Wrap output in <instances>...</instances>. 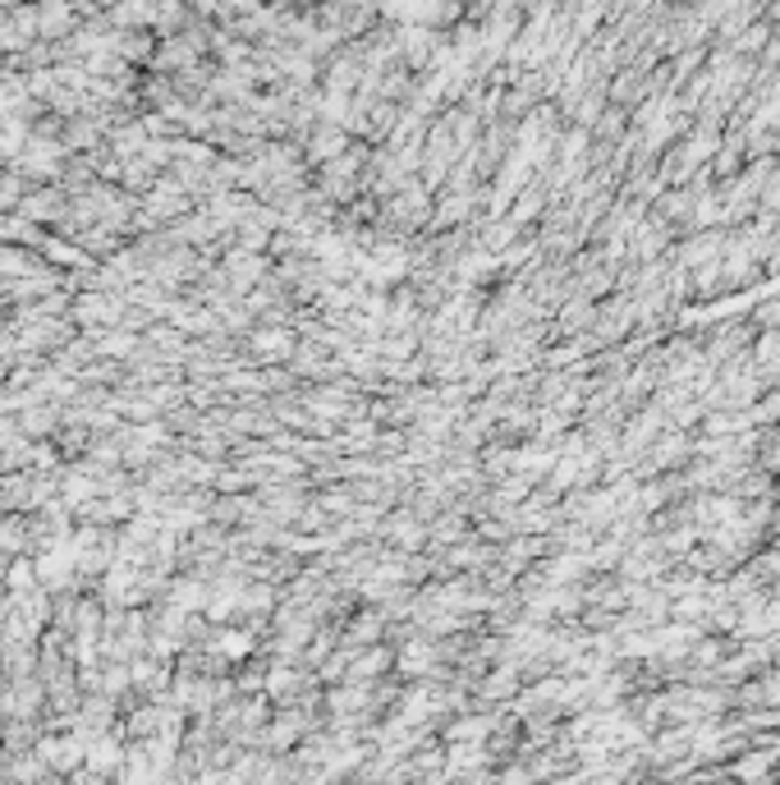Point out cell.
I'll return each mask as SVG.
<instances>
[{"label": "cell", "instance_id": "obj_4", "mask_svg": "<svg viewBox=\"0 0 780 785\" xmlns=\"http://www.w3.org/2000/svg\"><path fill=\"white\" fill-rule=\"evenodd\" d=\"M211 648L221 652V657H230V662H239V657H248V648H253V643H248L243 630H226L221 639H211Z\"/></svg>", "mask_w": 780, "mask_h": 785}, {"label": "cell", "instance_id": "obj_3", "mask_svg": "<svg viewBox=\"0 0 780 785\" xmlns=\"http://www.w3.org/2000/svg\"><path fill=\"white\" fill-rule=\"evenodd\" d=\"M152 23L162 28V33H179V28H184V6H179V0H156Z\"/></svg>", "mask_w": 780, "mask_h": 785}, {"label": "cell", "instance_id": "obj_5", "mask_svg": "<svg viewBox=\"0 0 780 785\" xmlns=\"http://www.w3.org/2000/svg\"><path fill=\"white\" fill-rule=\"evenodd\" d=\"M0 671H6V667H0Z\"/></svg>", "mask_w": 780, "mask_h": 785}, {"label": "cell", "instance_id": "obj_2", "mask_svg": "<svg viewBox=\"0 0 780 785\" xmlns=\"http://www.w3.org/2000/svg\"><path fill=\"white\" fill-rule=\"evenodd\" d=\"M19 207H23L28 221H38V226H42V221H60V216L70 211L65 194H55V188H38V194H33V198H23Z\"/></svg>", "mask_w": 780, "mask_h": 785}, {"label": "cell", "instance_id": "obj_1", "mask_svg": "<svg viewBox=\"0 0 780 785\" xmlns=\"http://www.w3.org/2000/svg\"><path fill=\"white\" fill-rule=\"evenodd\" d=\"M38 33H42V38H65V33H74V6H70V0H42V10H38Z\"/></svg>", "mask_w": 780, "mask_h": 785}]
</instances>
